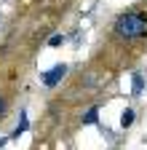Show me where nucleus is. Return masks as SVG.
Returning a JSON list of instances; mask_svg holds the SVG:
<instances>
[{
    "label": "nucleus",
    "instance_id": "nucleus-5",
    "mask_svg": "<svg viewBox=\"0 0 147 150\" xmlns=\"http://www.w3.org/2000/svg\"><path fill=\"white\" fill-rule=\"evenodd\" d=\"M131 83H134V88H131V91H134V94H142L144 81H142V75H139V72H134V81H131Z\"/></svg>",
    "mask_w": 147,
    "mask_h": 150
},
{
    "label": "nucleus",
    "instance_id": "nucleus-8",
    "mask_svg": "<svg viewBox=\"0 0 147 150\" xmlns=\"http://www.w3.org/2000/svg\"><path fill=\"white\" fill-rule=\"evenodd\" d=\"M3 115H6V99L0 97V118H3Z\"/></svg>",
    "mask_w": 147,
    "mask_h": 150
},
{
    "label": "nucleus",
    "instance_id": "nucleus-1",
    "mask_svg": "<svg viewBox=\"0 0 147 150\" xmlns=\"http://www.w3.org/2000/svg\"><path fill=\"white\" fill-rule=\"evenodd\" d=\"M115 32L126 40H134V38L147 35V16L142 11H126L115 19Z\"/></svg>",
    "mask_w": 147,
    "mask_h": 150
},
{
    "label": "nucleus",
    "instance_id": "nucleus-2",
    "mask_svg": "<svg viewBox=\"0 0 147 150\" xmlns=\"http://www.w3.org/2000/svg\"><path fill=\"white\" fill-rule=\"evenodd\" d=\"M64 75H67V64H53V70H48V72L43 75V83H46V86H56Z\"/></svg>",
    "mask_w": 147,
    "mask_h": 150
},
{
    "label": "nucleus",
    "instance_id": "nucleus-4",
    "mask_svg": "<svg viewBox=\"0 0 147 150\" xmlns=\"http://www.w3.org/2000/svg\"><path fill=\"white\" fill-rule=\"evenodd\" d=\"M96 121H99V107H91L86 115H83V123L88 126V123H96Z\"/></svg>",
    "mask_w": 147,
    "mask_h": 150
},
{
    "label": "nucleus",
    "instance_id": "nucleus-3",
    "mask_svg": "<svg viewBox=\"0 0 147 150\" xmlns=\"http://www.w3.org/2000/svg\"><path fill=\"white\" fill-rule=\"evenodd\" d=\"M24 131H27V112H22V121H19V126L13 129V134H11V137H13V139H19Z\"/></svg>",
    "mask_w": 147,
    "mask_h": 150
},
{
    "label": "nucleus",
    "instance_id": "nucleus-6",
    "mask_svg": "<svg viewBox=\"0 0 147 150\" xmlns=\"http://www.w3.org/2000/svg\"><path fill=\"white\" fill-rule=\"evenodd\" d=\"M131 123H134V110H126L123 115H120V126L126 129V126H131Z\"/></svg>",
    "mask_w": 147,
    "mask_h": 150
},
{
    "label": "nucleus",
    "instance_id": "nucleus-7",
    "mask_svg": "<svg viewBox=\"0 0 147 150\" xmlns=\"http://www.w3.org/2000/svg\"><path fill=\"white\" fill-rule=\"evenodd\" d=\"M62 43H64V38H62V35H53L51 40H48V46H51V48H59Z\"/></svg>",
    "mask_w": 147,
    "mask_h": 150
}]
</instances>
